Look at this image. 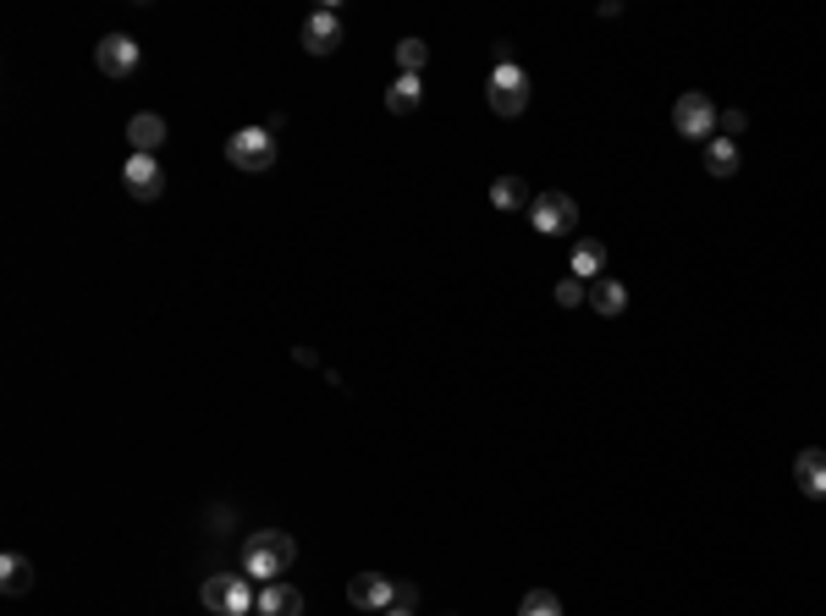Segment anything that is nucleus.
Instances as JSON below:
<instances>
[{
	"instance_id": "1",
	"label": "nucleus",
	"mask_w": 826,
	"mask_h": 616,
	"mask_svg": "<svg viewBox=\"0 0 826 616\" xmlns=\"http://www.w3.org/2000/svg\"><path fill=\"white\" fill-rule=\"evenodd\" d=\"M298 561V539L287 528H254L243 545V567L254 572V583H276L281 572H292Z\"/></svg>"
},
{
	"instance_id": "2",
	"label": "nucleus",
	"mask_w": 826,
	"mask_h": 616,
	"mask_svg": "<svg viewBox=\"0 0 826 616\" xmlns=\"http://www.w3.org/2000/svg\"><path fill=\"white\" fill-rule=\"evenodd\" d=\"M226 160H232L237 171H248V177L270 171V166H276V133H270V127H243V133H232V138H226Z\"/></svg>"
},
{
	"instance_id": "3",
	"label": "nucleus",
	"mask_w": 826,
	"mask_h": 616,
	"mask_svg": "<svg viewBox=\"0 0 826 616\" xmlns=\"http://www.w3.org/2000/svg\"><path fill=\"white\" fill-rule=\"evenodd\" d=\"M491 111L496 116H524V105H529V72L518 67V61H507V67H496L491 72Z\"/></svg>"
},
{
	"instance_id": "4",
	"label": "nucleus",
	"mask_w": 826,
	"mask_h": 616,
	"mask_svg": "<svg viewBox=\"0 0 826 616\" xmlns=\"http://www.w3.org/2000/svg\"><path fill=\"white\" fill-rule=\"evenodd\" d=\"M716 116H722V111H716L700 89L678 94V105H672V127H678L689 144H694V138H705V144H711V138H716Z\"/></svg>"
},
{
	"instance_id": "5",
	"label": "nucleus",
	"mask_w": 826,
	"mask_h": 616,
	"mask_svg": "<svg viewBox=\"0 0 826 616\" xmlns=\"http://www.w3.org/2000/svg\"><path fill=\"white\" fill-rule=\"evenodd\" d=\"M529 221H535L540 237H568V232L579 226V204H573L562 188H551V193H540V199L529 204Z\"/></svg>"
},
{
	"instance_id": "6",
	"label": "nucleus",
	"mask_w": 826,
	"mask_h": 616,
	"mask_svg": "<svg viewBox=\"0 0 826 616\" xmlns=\"http://www.w3.org/2000/svg\"><path fill=\"white\" fill-rule=\"evenodd\" d=\"M303 51H309V56L342 51V12H336V7H314V12L303 18Z\"/></svg>"
},
{
	"instance_id": "7",
	"label": "nucleus",
	"mask_w": 826,
	"mask_h": 616,
	"mask_svg": "<svg viewBox=\"0 0 826 616\" xmlns=\"http://www.w3.org/2000/svg\"><path fill=\"white\" fill-rule=\"evenodd\" d=\"M122 188H127L138 204H155V199L166 193V171H160V160H155V155H133V160L122 166Z\"/></svg>"
},
{
	"instance_id": "8",
	"label": "nucleus",
	"mask_w": 826,
	"mask_h": 616,
	"mask_svg": "<svg viewBox=\"0 0 826 616\" xmlns=\"http://www.w3.org/2000/svg\"><path fill=\"white\" fill-rule=\"evenodd\" d=\"M94 61H100V72H105V78H133V72H138V40H127V34H105V40L94 45Z\"/></svg>"
},
{
	"instance_id": "9",
	"label": "nucleus",
	"mask_w": 826,
	"mask_h": 616,
	"mask_svg": "<svg viewBox=\"0 0 826 616\" xmlns=\"http://www.w3.org/2000/svg\"><path fill=\"white\" fill-rule=\"evenodd\" d=\"M347 600H353L358 611H391V605H397V583H391L386 572H358V578L347 583Z\"/></svg>"
},
{
	"instance_id": "10",
	"label": "nucleus",
	"mask_w": 826,
	"mask_h": 616,
	"mask_svg": "<svg viewBox=\"0 0 826 616\" xmlns=\"http://www.w3.org/2000/svg\"><path fill=\"white\" fill-rule=\"evenodd\" d=\"M166 138H171V127H166V116H155V111H138V116L127 122V144H133V155H160V149H166Z\"/></svg>"
},
{
	"instance_id": "11",
	"label": "nucleus",
	"mask_w": 826,
	"mask_h": 616,
	"mask_svg": "<svg viewBox=\"0 0 826 616\" xmlns=\"http://www.w3.org/2000/svg\"><path fill=\"white\" fill-rule=\"evenodd\" d=\"M793 484L810 495V501H826V451H799L793 457Z\"/></svg>"
},
{
	"instance_id": "12",
	"label": "nucleus",
	"mask_w": 826,
	"mask_h": 616,
	"mask_svg": "<svg viewBox=\"0 0 826 616\" xmlns=\"http://www.w3.org/2000/svg\"><path fill=\"white\" fill-rule=\"evenodd\" d=\"M420 100H425V83L413 78V72H397V78H391V89H386V111H391V116H413V111H420Z\"/></svg>"
},
{
	"instance_id": "13",
	"label": "nucleus",
	"mask_w": 826,
	"mask_h": 616,
	"mask_svg": "<svg viewBox=\"0 0 826 616\" xmlns=\"http://www.w3.org/2000/svg\"><path fill=\"white\" fill-rule=\"evenodd\" d=\"M259 616H303V594L276 578V583L259 589Z\"/></svg>"
},
{
	"instance_id": "14",
	"label": "nucleus",
	"mask_w": 826,
	"mask_h": 616,
	"mask_svg": "<svg viewBox=\"0 0 826 616\" xmlns=\"http://www.w3.org/2000/svg\"><path fill=\"white\" fill-rule=\"evenodd\" d=\"M595 314H606V320H617L623 309H628V287L623 281H612V276H601V281H590V298H584Z\"/></svg>"
},
{
	"instance_id": "15",
	"label": "nucleus",
	"mask_w": 826,
	"mask_h": 616,
	"mask_svg": "<svg viewBox=\"0 0 826 616\" xmlns=\"http://www.w3.org/2000/svg\"><path fill=\"white\" fill-rule=\"evenodd\" d=\"M34 561L29 556H18V550H7V556H0V589H7V594H29L34 589Z\"/></svg>"
},
{
	"instance_id": "16",
	"label": "nucleus",
	"mask_w": 826,
	"mask_h": 616,
	"mask_svg": "<svg viewBox=\"0 0 826 616\" xmlns=\"http://www.w3.org/2000/svg\"><path fill=\"white\" fill-rule=\"evenodd\" d=\"M705 177H738V144L733 138H711L705 144Z\"/></svg>"
},
{
	"instance_id": "17",
	"label": "nucleus",
	"mask_w": 826,
	"mask_h": 616,
	"mask_svg": "<svg viewBox=\"0 0 826 616\" xmlns=\"http://www.w3.org/2000/svg\"><path fill=\"white\" fill-rule=\"evenodd\" d=\"M601 270H606V243L584 237V243L573 248V276H579V281H601Z\"/></svg>"
},
{
	"instance_id": "18",
	"label": "nucleus",
	"mask_w": 826,
	"mask_h": 616,
	"mask_svg": "<svg viewBox=\"0 0 826 616\" xmlns=\"http://www.w3.org/2000/svg\"><path fill=\"white\" fill-rule=\"evenodd\" d=\"M491 204H496V210H529L535 199H529L524 177H496V182H491Z\"/></svg>"
},
{
	"instance_id": "19",
	"label": "nucleus",
	"mask_w": 826,
	"mask_h": 616,
	"mask_svg": "<svg viewBox=\"0 0 826 616\" xmlns=\"http://www.w3.org/2000/svg\"><path fill=\"white\" fill-rule=\"evenodd\" d=\"M254 611H259V594H254V583L232 572V578H226V611H221V616H254Z\"/></svg>"
},
{
	"instance_id": "20",
	"label": "nucleus",
	"mask_w": 826,
	"mask_h": 616,
	"mask_svg": "<svg viewBox=\"0 0 826 616\" xmlns=\"http://www.w3.org/2000/svg\"><path fill=\"white\" fill-rule=\"evenodd\" d=\"M226 578H232V572H210V578L199 583V605H204L210 616H221V611H226Z\"/></svg>"
},
{
	"instance_id": "21",
	"label": "nucleus",
	"mask_w": 826,
	"mask_h": 616,
	"mask_svg": "<svg viewBox=\"0 0 826 616\" xmlns=\"http://www.w3.org/2000/svg\"><path fill=\"white\" fill-rule=\"evenodd\" d=\"M425 61H431V45H425V40H402V45H397V67H402V72L420 78Z\"/></svg>"
},
{
	"instance_id": "22",
	"label": "nucleus",
	"mask_w": 826,
	"mask_h": 616,
	"mask_svg": "<svg viewBox=\"0 0 826 616\" xmlns=\"http://www.w3.org/2000/svg\"><path fill=\"white\" fill-rule=\"evenodd\" d=\"M518 616H562V600L551 589H529L524 605H518Z\"/></svg>"
},
{
	"instance_id": "23",
	"label": "nucleus",
	"mask_w": 826,
	"mask_h": 616,
	"mask_svg": "<svg viewBox=\"0 0 826 616\" xmlns=\"http://www.w3.org/2000/svg\"><path fill=\"white\" fill-rule=\"evenodd\" d=\"M584 298H590V287H584L579 276H562V281H557V303H562V309H579Z\"/></svg>"
},
{
	"instance_id": "24",
	"label": "nucleus",
	"mask_w": 826,
	"mask_h": 616,
	"mask_svg": "<svg viewBox=\"0 0 826 616\" xmlns=\"http://www.w3.org/2000/svg\"><path fill=\"white\" fill-rule=\"evenodd\" d=\"M744 127H749V116H744V111H722V116H716V138H733V144H738V133H744Z\"/></svg>"
},
{
	"instance_id": "25",
	"label": "nucleus",
	"mask_w": 826,
	"mask_h": 616,
	"mask_svg": "<svg viewBox=\"0 0 826 616\" xmlns=\"http://www.w3.org/2000/svg\"><path fill=\"white\" fill-rule=\"evenodd\" d=\"M413 605H420V589H413V583H397V611H413Z\"/></svg>"
},
{
	"instance_id": "26",
	"label": "nucleus",
	"mask_w": 826,
	"mask_h": 616,
	"mask_svg": "<svg viewBox=\"0 0 826 616\" xmlns=\"http://www.w3.org/2000/svg\"><path fill=\"white\" fill-rule=\"evenodd\" d=\"M380 616H413V611H397V605H391V611H380Z\"/></svg>"
}]
</instances>
